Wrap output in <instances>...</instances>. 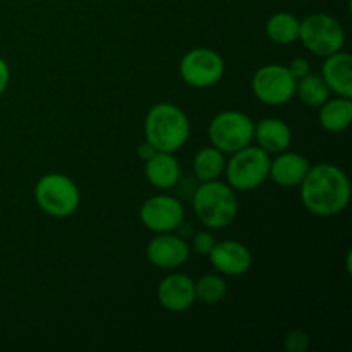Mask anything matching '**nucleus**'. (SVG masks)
<instances>
[{
    "label": "nucleus",
    "instance_id": "21",
    "mask_svg": "<svg viewBox=\"0 0 352 352\" xmlns=\"http://www.w3.org/2000/svg\"><path fill=\"white\" fill-rule=\"evenodd\" d=\"M296 95L308 107H322L330 98V89L322 76L309 72L296 82Z\"/></svg>",
    "mask_w": 352,
    "mask_h": 352
},
{
    "label": "nucleus",
    "instance_id": "17",
    "mask_svg": "<svg viewBox=\"0 0 352 352\" xmlns=\"http://www.w3.org/2000/svg\"><path fill=\"white\" fill-rule=\"evenodd\" d=\"M256 144L268 155H278L287 150L292 143L291 127L280 119L267 117L254 124V136Z\"/></svg>",
    "mask_w": 352,
    "mask_h": 352
},
{
    "label": "nucleus",
    "instance_id": "16",
    "mask_svg": "<svg viewBox=\"0 0 352 352\" xmlns=\"http://www.w3.org/2000/svg\"><path fill=\"white\" fill-rule=\"evenodd\" d=\"M144 175L153 188L170 189L181 179V164L174 153L167 151H155L146 162H144Z\"/></svg>",
    "mask_w": 352,
    "mask_h": 352
},
{
    "label": "nucleus",
    "instance_id": "11",
    "mask_svg": "<svg viewBox=\"0 0 352 352\" xmlns=\"http://www.w3.org/2000/svg\"><path fill=\"white\" fill-rule=\"evenodd\" d=\"M146 258L153 267L162 270H174L189 260V246L174 232L158 234L148 243Z\"/></svg>",
    "mask_w": 352,
    "mask_h": 352
},
{
    "label": "nucleus",
    "instance_id": "6",
    "mask_svg": "<svg viewBox=\"0 0 352 352\" xmlns=\"http://www.w3.org/2000/svg\"><path fill=\"white\" fill-rule=\"evenodd\" d=\"M299 40L316 57H329L342 50L346 45V33L336 17L316 12L301 21Z\"/></svg>",
    "mask_w": 352,
    "mask_h": 352
},
{
    "label": "nucleus",
    "instance_id": "24",
    "mask_svg": "<svg viewBox=\"0 0 352 352\" xmlns=\"http://www.w3.org/2000/svg\"><path fill=\"white\" fill-rule=\"evenodd\" d=\"M215 237H213L212 232H206V230H203V232H198L195 236V239H192V248H195V251L198 254H206L208 256V253L212 251V248L215 246Z\"/></svg>",
    "mask_w": 352,
    "mask_h": 352
},
{
    "label": "nucleus",
    "instance_id": "2",
    "mask_svg": "<svg viewBox=\"0 0 352 352\" xmlns=\"http://www.w3.org/2000/svg\"><path fill=\"white\" fill-rule=\"evenodd\" d=\"M191 124L184 110L174 103H157L144 119V136L157 151L175 153L188 141Z\"/></svg>",
    "mask_w": 352,
    "mask_h": 352
},
{
    "label": "nucleus",
    "instance_id": "13",
    "mask_svg": "<svg viewBox=\"0 0 352 352\" xmlns=\"http://www.w3.org/2000/svg\"><path fill=\"white\" fill-rule=\"evenodd\" d=\"M157 296L167 311H188L196 301L195 280L184 274H170L160 282Z\"/></svg>",
    "mask_w": 352,
    "mask_h": 352
},
{
    "label": "nucleus",
    "instance_id": "26",
    "mask_svg": "<svg viewBox=\"0 0 352 352\" xmlns=\"http://www.w3.org/2000/svg\"><path fill=\"white\" fill-rule=\"evenodd\" d=\"M9 79H10V71H9V65L7 62L0 57V95L7 89L9 86Z\"/></svg>",
    "mask_w": 352,
    "mask_h": 352
},
{
    "label": "nucleus",
    "instance_id": "4",
    "mask_svg": "<svg viewBox=\"0 0 352 352\" xmlns=\"http://www.w3.org/2000/svg\"><path fill=\"white\" fill-rule=\"evenodd\" d=\"M270 155L260 146H246L230 155L226 164L227 181L234 191H254L270 175Z\"/></svg>",
    "mask_w": 352,
    "mask_h": 352
},
{
    "label": "nucleus",
    "instance_id": "12",
    "mask_svg": "<svg viewBox=\"0 0 352 352\" xmlns=\"http://www.w3.org/2000/svg\"><path fill=\"white\" fill-rule=\"evenodd\" d=\"M210 263L220 274L229 277H239L250 272L253 265V254L239 241H222L215 243L212 251L208 253Z\"/></svg>",
    "mask_w": 352,
    "mask_h": 352
},
{
    "label": "nucleus",
    "instance_id": "1",
    "mask_svg": "<svg viewBox=\"0 0 352 352\" xmlns=\"http://www.w3.org/2000/svg\"><path fill=\"white\" fill-rule=\"evenodd\" d=\"M301 201L316 217H336L351 201V182L346 172L333 164L309 167L301 184Z\"/></svg>",
    "mask_w": 352,
    "mask_h": 352
},
{
    "label": "nucleus",
    "instance_id": "5",
    "mask_svg": "<svg viewBox=\"0 0 352 352\" xmlns=\"http://www.w3.org/2000/svg\"><path fill=\"white\" fill-rule=\"evenodd\" d=\"M38 206L54 219H67L81 203L79 188L64 174H45L34 188Z\"/></svg>",
    "mask_w": 352,
    "mask_h": 352
},
{
    "label": "nucleus",
    "instance_id": "27",
    "mask_svg": "<svg viewBox=\"0 0 352 352\" xmlns=\"http://www.w3.org/2000/svg\"><path fill=\"white\" fill-rule=\"evenodd\" d=\"M155 151H157V150H155V148L151 146V144L148 143V141H144L143 144H140V146H138V157H140L141 160L146 162L148 158H150L151 155L155 153Z\"/></svg>",
    "mask_w": 352,
    "mask_h": 352
},
{
    "label": "nucleus",
    "instance_id": "8",
    "mask_svg": "<svg viewBox=\"0 0 352 352\" xmlns=\"http://www.w3.org/2000/svg\"><path fill=\"white\" fill-rule=\"evenodd\" d=\"M296 79L287 67L268 64L258 69L251 79L254 96L265 105H285L296 96Z\"/></svg>",
    "mask_w": 352,
    "mask_h": 352
},
{
    "label": "nucleus",
    "instance_id": "19",
    "mask_svg": "<svg viewBox=\"0 0 352 352\" xmlns=\"http://www.w3.org/2000/svg\"><path fill=\"white\" fill-rule=\"evenodd\" d=\"M226 153L217 150L215 146H206L196 153L195 160H192V168L199 181L208 182L217 181L226 172Z\"/></svg>",
    "mask_w": 352,
    "mask_h": 352
},
{
    "label": "nucleus",
    "instance_id": "25",
    "mask_svg": "<svg viewBox=\"0 0 352 352\" xmlns=\"http://www.w3.org/2000/svg\"><path fill=\"white\" fill-rule=\"evenodd\" d=\"M289 72L292 74V78L298 81V79L305 78V76H308L309 72H311V65H309V62L306 60L305 57H298L294 58V60L291 62V65H289Z\"/></svg>",
    "mask_w": 352,
    "mask_h": 352
},
{
    "label": "nucleus",
    "instance_id": "18",
    "mask_svg": "<svg viewBox=\"0 0 352 352\" xmlns=\"http://www.w3.org/2000/svg\"><path fill=\"white\" fill-rule=\"evenodd\" d=\"M352 122V98L339 96L320 107V126L329 133H342Z\"/></svg>",
    "mask_w": 352,
    "mask_h": 352
},
{
    "label": "nucleus",
    "instance_id": "14",
    "mask_svg": "<svg viewBox=\"0 0 352 352\" xmlns=\"http://www.w3.org/2000/svg\"><path fill=\"white\" fill-rule=\"evenodd\" d=\"M322 78L327 82L330 91L337 93V96L352 98V57L346 52L325 57L322 65Z\"/></svg>",
    "mask_w": 352,
    "mask_h": 352
},
{
    "label": "nucleus",
    "instance_id": "20",
    "mask_svg": "<svg viewBox=\"0 0 352 352\" xmlns=\"http://www.w3.org/2000/svg\"><path fill=\"white\" fill-rule=\"evenodd\" d=\"M301 19L291 12H277L267 21V36L278 45H291L299 40Z\"/></svg>",
    "mask_w": 352,
    "mask_h": 352
},
{
    "label": "nucleus",
    "instance_id": "15",
    "mask_svg": "<svg viewBox=\"0 0 352 352\" xmlns=\"http://www.w3.org/2000/svg\"><path fill=\"white\" fill-rule=\"evenodd\" d=\"M308 158L292 151H282L270 162V175L275 184L282 188H296L302 182L309 170Z\"/></svg>",
    "mask_w": 352,
    "mask_h": 352
},
{
    "label": "nucleus",
    "instance_id": "23",
    "mask_svg": "<svg viewBox=\"0 0 352 352\" xmlns=\"http://www.w3.org/2000/svg\"><path fill=\"white\" fill-rule=\"evenodd\" d=\"M284 346L289 352H306L311 346V337L305 330H291L285 336Z\"/></svg>",
    "mask_w": 352,
    "mask_h": 352
},
{
    "label": "nucleus",
    "instance_id": "9",
    "mask_svg": "<svg viewBox=\"0 0 352 352\" xmlns=\"http://www.w3.org/2000/svg\"><path fill=\"white\" fill-rule=\"evenodd\" d=\"M226 64L215 50L195 48L182 57L179 72L186 85L192 88H210L222 79Z\"/></svg>",
    "mask_w": 352,
    "mask_h": 352
},
{
    "label": "nucleus",
    "instance_id": "7",
    "mask_svg": "<svg viewBox=\"0 0 352 352\" xmlns=\"http://www.w3.org/2000/svg\"><path fill=\"white\" fill-rule=\"evenodd\" d=\"M254 122L243 112L226 110L210 120L208 138L212 146L222 153H236L253 143Z\"/></svg>",
    "mask_w": 352,
    "mask_h": 352
},
{
    "label": "nucleus",
    "instance_id": "3",
    "mask_svg": "<svg viewBox=\"0 0 352 352\" xmlns=\"http://www.w3.org/2000/svg\"><path fill=\"white\" fill-rule=\"evenodd\" d=\"M192 210L199 222L208 229H223L230 226L239 212L236 191L226 182H203L192 198Z\"/></svg>",
    "mask_w": 352,
    "mask_h": 352
},
{
    "label": "nucleus",
    "instance_id": "10",
    "mask_svg": "<svg viewBox=\"0 0 352 352\" xmlns=\"http://www.w3.org/2000/svg\"><path fill=\"white\" fill-rule=\"evenodd\" d=\"M140 220L151 232H174L182 226L184 206L181 201L167 195H157L148 198L140 208Z\"/></svg>",
    "mask_w": 352,
    "mask_h": 352
},
{
    "label": "nucleus",
    "instance_id": "22",
    "mask_svg": "<svg viewBox=\"0 0 352 352\" xmlns=\"http://www.w3.org/2000/svg\"><path fill=\"white\" fill-rule=\"evenodd\" d=\"M196 299L206 305H217V302L223 301L227 296V284L222 277L215 274L203 275L198 282H195Z\"/></svg>",
    "mask_w": 352,
    "mask_h": 352
}]
</instances>
